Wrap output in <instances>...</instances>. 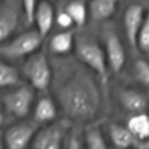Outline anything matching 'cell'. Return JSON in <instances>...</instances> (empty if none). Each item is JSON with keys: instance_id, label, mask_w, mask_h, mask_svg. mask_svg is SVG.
<instances>
[{"instance_id": "cell-1", "label": "cell", "mask_w": 149, "mask_h": 149, "mask_svg": "<svg viewBox=\"0 0 149 149\" xmlns=\"http://www.w3.org/2000/svg\"><path fill=\"white\" fill-rule=\"evenodd\" d=\"M57 101L66 121L74 126L95 123L101 111V94L94 79L79 71L57 90Z\"/></svg>"}, {"instance_id": "cell-2", "label": "cell", "mask_w": 149, "mask_h": 149, "mask_svg": "<svg viewBox=\"0 0 149 149\" xmlns=\"http://www.w3.org/2000/svg\"><path fill=\"white\" fill-rule=\"evenodd\" d=\"M74 47L78 59L94 71L100 80L105 83L108 76V64L105 50L94 40L88 37H79L76 40Z\"/></svg>"}, {"instance_id": "cell-3", "label": "cell", "mask_w": 149, "mask_h": 149, "mask_svg": "<svg viewBox=\"0 0 149 149\" xmlns=\"http://www.w3.org/2000/svg\"><path fill=\"white\" fill-rule=\"evenodd\" d=\"M35 90L30 85H20L1 98L5 113L17 120H26L34 108Z\"/></svg>"}, {"instance_id": "cell-4", "label": "cell", "mask_w": 149, "mask_h": 149, "mask_svg": "<svg viewBox=\"0 0 149 149\" xmlns=\"http://www.w3.org/2000/svg\"><path fill=\"white\" fill-rule=\"evenodd\" d=\"M42 40L43 37L36 29L27 30L13 40L0 44V56L9 59L29 57L37 52L42 44Z\"/></svg>"}, {"instance_id": "cell-5", "label": "cell", "mask_w": 149, "mask_h": 149, "mask_svg": "<svg viewBox=\"0 0 149 149\" xmlns=\"http://www.w3.org/2000/svg\"><path fill=\"white\" fill-rule=\"evenodd\" d=\"M71 123L65 119L38 128L30 149H63Z\"/></svg>"}, {"instance_id": "cell-6", "label": "cell", "mask_w": 149, "mask_h": 149, "mask_svg": "<svg viewBox=\"0 0 149 149\" xmlns=\"http://www.w3.org/2000/svg\"><path fill=\"white\" fill-rule=\"evenodd\" d=\"M22 72L34 90L45 91L49 87L51 81V70L43 51H37L29 56L23 64Z\"/></svg>"}, {"instance_id": "cell-7", "label": "cell", "mask_w": 149, "mask_h": 149, "mask_svg": "<svg viewBox=\"0 0 149 149\" xmlns=\"http://www.w3.org/2000/svg\"><path fill=\"white\" fill-rule=\"evenodd\" d=\"M38 128L33 120H17L10 123L3 129L6 149H30Z\"/></svg>"}, {"instance_id": "cell-8", "label": "cell", "mask_w": 149, "mask_h": 149, "mask_svg": "<svg viewBox=\"0 0 149 149\" xmlns=\"http://www.w3.org/2000/svg\"><path fill=\"white\" fill-rule=\"evenodd\" d=\"M116 100L121 109L128 114V118L141 113H148L149 111V95L143 90L132 87L120 88L116 92Z\"/></svg>"}, {"instance_id": "cell-9", "label": "cell", "mask_w": 149, "mask_h": 149, "mask_svg": "<svg viewBox=\"0 0 149 149\" xmlns=\"http://www.w3.org/2000/svg\"><path fill=\"white\" fill-rule=\"evenodd\" d=\"M105 132L113 149H149L148 144L141 143L132 134L126 123L108 122Z\"/></svg>"}, {"instance_id": "cell-10", "label": "cell", "mask_w": 149, "mask_h": 149, "mask_svg": "<svg viewBox=\"0 0 149 149\" xmlns=\"http://www.w3.org/2000/svg\"><path fill=\"white\" fill-rule=\"evenodd\" d=\"M146 13L142 6L130 5L123 14V30L132 48H137V37L143 24Z\"/></svg>"}, {"instance_id": "cell-11", "label": "cell", "mask_w": 149, "mask_h": 149, "mask_svg": "<svg viewBox=\"0 0 149 149\" xmlns=\"http://www.w3.org/2000/svg\"><path fill=\"white\" fill-rule=\"evenodd\" d=\"M105 54L111 71L118 73L126 62V51L119 36L113 31H107L105 36Z\"/></svg>"}, {"instance_id": "cell-12", "label": "cell", "mask_w": 149, "mask_h": 149, "mask_svg": "<svg viewBox=\"0 0 149 149\" xmlns=\"http://www.w3.org/2000/svg\"><path fill=\"white\" fill-rule=\"evenodd\" d=\"M57 104L51 97L44 95L41 97L33 108V121L38 126H47L55 121H57Z\"/></svg>"}, {"instance_id": "cell-13", "label": "cell", "mask_w": 149, "mask_h": 149, "mask_svg": "<svg viewBox=\"0 0 149 149\" xmlns=\"http://www.w3.org/2000/svg\"><path fill=\"white\" fill-rule=\"evenodd\" d=\"M85 149H113L105 129L100 123H91L83 127Z\"/></svg>"}, {"instance_id": "cell-14", "label": "cell", "mask_w": 149, "mask_h": 149, "mask_svg": "<svg viewBox=\"0 0 149 149\" xmlns=\"http://www.w3.org/2000/svg\"><path fill=\"white\" fill-rule=\"evenodd\" d=\"M55 20V12L54 7L49 1L40 0L35 10L34 22L36 24V30L41 34L42 37L47 36L52 28Z\"/></svg>"}, {"instance_id": "cell-15", "label": "cell", "mask_w": 149, "mask_h": 149, "mask_svg": "<svg viewBox=\"0 0 149 149\" xmlns=\"http://www.w3.org/2000/svg\"><path fill=\"white\" fill-rule=\"evenodd\" d=\"M126 126L132 134L143 144L149 146V114L141 113L127 118Z\"/></svg>"}, {"instance_id": "cell-16", "label": "cell", "mask_w": 149, "mask_h": 149, "mask_svg": "<svg viewBox=\"0 0 149 149\" xmlns=\"http://www.w3.org/2000/svg\"><path fill=\"white\" fill-rule=\"evenodd\" d=\"M116 6L118 0H91L88 13L95 21H104L115 13Z\"/></svg>"}, {"instance_id": "cell-17", "label": "cell", "mask_w": 149, "mask_h": 149, "mask_svg": "<svg viewBox=\"0 0 149 149\" xmlns=\"http://www.w3.org/2000/svg\"><path fill=\"white\" fill-rule=\"evenodd\" d=\"M17 27V14L14 9H0V44L5 43Z\"/></svg>"}, {"instance_id": "cell-18", "label": "cell", "mask_w": 149, "mask_h": 149, "mask_svg": "<svg viewBox=\"0 0 149 149\" xmlns=\"http://www.w3.org/2000/svg\"><path fill=\"white\" fill-rule=\"evenodd\" d=\"M73 43H76V41H74L72 30H64L55 34L51 37L49 47L54 54L64 55V54H68L73 48Z\"/></svg>"}, {"instance_id": "cell-19", "label": "cell", "mask_w": 149, "mask_h": 149, "mask_svg": "<svg viewBox=\"0 0 149 149\" xmlns=\"http://www.w3.org/2000/svg\"><path fill=\"white\" fill-rule=\"evenodd\" d=\"M64 10L71 16V19L73 20V23L77 27H81V26H84L86 23L88 9H87L86 5L81 0H72V1H70L65 6Z\"/></svg>"}, {"instance_id": "cell-20", "label": "cell", "mask_w": 149, "mask_h": 149, "mask_svg": "<svg viewBox=\"0 0 149 149\" xmlns=\"http://www.w3.org/2000/svg\"><path fill=\"white\" fill-rule=\"evenodd\" d=\"M20 83L19 71L10 64L0 59V88L16 87Z\"/></svg>"}, {"instance_id": "cell-21", "label": "cell", "mask_w": 149, "mask_h": 149, "mask_svg": "<svg viewBox=\"0 0 149 149\" xmlns=\"http://www.w3.org/2000/svg\"><path fill=\"white\" fill-rule=\"evenodd\" d=\"M133 74L135 81L143 88V91L149 92V62L146 59H137L134 64Z\"/></svg>"}, {"instance_id": "cell-22", "label": "cell", "mask_w": 149, "mask_h": 149, "mask_svg": "<svg viewBox=\"0 0 149 149\" xmlns=\"http://www.w3.org/2000/svg\"><path fill=\"white\" fill-rule=\"evenodd\" d=\"M63 149H85L83 128L80 126H74V125L71 126L66 135Z\"/></svg>"}, {"instance_id": "cell-23", "label": "cell", "mask_w": 149, "mask_h": 149, "mask_svg": "<svg viewBox=\"0 0 149 149\" xmlns=\"http://www.w3.org/2000/svg\"><path fill=\"white\" fill-rule=\"evenodd\" d=\"M137 48L143 52H149V12L146 14L143 24L139 33Z\"/></svg>"}, {"instance_id": "cell-24", "label": "cell", "mask_w": 149, "mask_h": 149, "mask_svg": "<svg viewBox=\"0 0 149 149\" xmlns=\"http://www.w3.org/2000/svg\"><path fill=\"white\" fill-rule=\"evenodd\" d=\"M21 1H22V7H23L27 23L28 24L34 23V15H35V10H36V7L40 0H21Z\"/></svg>"}, {"instance_id": "cell-25", "label": "cell", "mask_w": 149, "mask_h": 149, "mask_svg": "<svg viewBox=\"0 0 149 149\" xmlns=\"http://www.w3.org/2000/svg\"><path fill=\"white\" fill-rule=\"evenodd\" d=\"M56 21H57V24L62 28H64L65 30H69V28H71L74 23H73V20L71 19V16L65 12V10H62L57 14L56 16Z\"/></svg>"}, {"instance_id": "cell-26", "label": "cell", "mask_w": 149, "mask_h": 149, "mask_svg": "<svg viewBox=\"0 0 149 149\" xmlns=\"http://www.w3.org/2000/svg\"><path fill=\"white\" fill-rule=\"evenodd\" d=\"M6 123V114L0 111V130H2V127Z\"/></svg>"}, {"instance_id": "cell-27", "label": "cell", "mask_w": 149, "mask_h": 149, "mask_svg": "<svg viewBox=\"0 0 149 149\" xmlns=\"http://www.w3.org/2000/svg\"><path fill=\"white\" fill-rule=\"evenodd\" d=\"M0 149H6L5 142H3V129L0 130Z\"/></svg>"}, {"instance_id": "cell-28", "label": "cell", "mask_w": 149, "mask_h": 149, "mask_svg": "<svg viewBox=\"0 0 149 149\" xmlns=\"http://www.w3.org/2000/svg\"><path fill=\"white\" fill-rule=\"evenodd\" d=\"M42 1H49V2H50V1H52V0H42Z\"/></svg>"}, {"instance_id": "cell-29", "label": "cell", "mask_w": 149, "mask_h": 149, "mask_svg": "<svg viewBox=\"0 0 149 149\" xmlns=\"http://www.w3.org/2000/svg\"><path fill=\"white\" fill-rule=\"evenodd\" d=\"M148 114H149V111H148Z\"/></svg>"}, {"instance_id": "cell-30", "label": "cell", "mask_w": 149, "mask_h": 149, "mask_svg": "<svg viewBox=\"0 0 149 149\" xmlns=\"http://www.w3.org/2000/svg\"><path fill=\"white\" fill-rule=\"evenodd\" d=\"M0 1H1V0H0Z\"/></svg>"}, {"instance_id": "cell-31", "label": "cell", "mask_w": 149, "mask_h": 149, "mask_svg": "<svg viewBox=\"0 0 149 149\" xmlns=\"http://www.w3.org/2000/svg\"><path fill=\"white\" fill-rule=\"evenodd\" d=\"M0 100H1V99H0Z\"/></svg>"}]
</instances>
